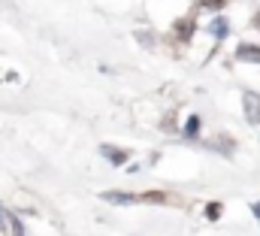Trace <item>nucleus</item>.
Listing matches in <instances>:
<instances>
[{"label":"nucleus","instance_id":"obj_13","mask_svg":"<svg viewBox=\"0 0 260 236\" xmlns=\"http://www.w3.org/2000/svg\"><path fill=\"white\" fill-rule=\"evenodd\" d=\"M6 227V215H3V206H0V230Z\"/></svg>","mask_w":260,"mask_h":236},{"label":"nucleus","instance_id":"obj_6","mask_svg":"<svg viewBox=\"0 0 260 236\" xmlns=\"http://www.w3.org/2000/svg\"><path fill=\"white\" fill-rule=\"evenodd\" d=\"M176 31H179V40H191L194 37V18H182L176 24Z\"/></svg>","mask_w":260,"mask_h":236},{"label":"nucleus","instance_id":"obj_9","mask_svg":"<svg viewBox=\"0 0 260 236\" xmlns=\"http://www.w3.org/2000/svg\"><path fill=\"white\" fill-rule=\"evenodd\" d=\"M221 212H224V206H221V203H209V206H206V218H212V221H215V218H221Z\"/></svg>","mask_w":260,"mask_h":236},{"label":"nucleus","instance_id":"obj_14","mask_svg":"<svg viewBox=\"0 0 260 236\" xmlns=\"http://www.w3.org/2000/svg\"><path fill=\"white\" fill-rule=\"evenodd\" d=\"M251 24H254V27L260 31V9H257V15H254V21H251Z\"/></svg>","mask_w":260,"mask_h":236},{"label":"nucleus","instance_id":"obj_3","mask_svg":"<svg viewBox=\"0 0 260 236\" xmlns=\"http://www.w3.org/2000/svg\"><path fill=\"white\" fill-rule=\"evenodd\" d=\"M100 152H103V158H106L109 164H115V167H121V164H127V161H130V152H127V149H115V145H100Z\"/></svg>","mask_w":260,"mask_h":236},{"label":"nucleus","instance_id":"obj_8","mask_svg":"<svg viewBox=\"0 0 260 236\" xmlns=\"http://www.w3.org/2000/svg\"><path fill=\"white\" fill-rule=\"evenodd\" d=\"M197 133H200V115H191V118H188V124H185V136H191V139H194Z\"/></svg>","mask_w":260,"mask_h":236},{"label":"nucleus","instance_id":"obj_10","mask_svg":"<svg viewBox=\"0 0 260 236\" xmlns=\"http://www.w3.org/2000/svg\"><path fill=\"white\" fill-rule=\"evenodd\" d=\"M6 221H9V227H12V236H24V224H21L15 215H9Z\"/></svg>","mask_w":260,"mask_h":236},{"label":"nucleus","instance_id":"obj_12","mask_svg":"<svg viewBox=\"0 0 260 236\" xmlns=\"http://www.w3.org/2000/svg\"><path fill=\"white\" fill-rule=\"evenodd\" d=\"M251 212H254V218L260 221V200H254V203H251Z\"/></svg>","mask_w":260,"mask_h":236},{"label":"nucleus","instance_id":"obj_11","mask_svg":"<svg viewBox=\"0 0 260 236\" xmlns=\"http://www.w3.org/2000/svg\"><path fill=\"white\" fill-rule=\"evenodd\" d=\"M224 3H227V0H200L203 9H224Z\"/></svg>","mask_w":260,"mask_h":236},{"label":"nucleus","instance_id":"obj_4","mask_svg":"<svg viewBox=\"0 0 260 236\" xmlns=\"http://www.w3.org/2000/svg\"><path fill=\"white\" fill-rule=\"evenodd\" d=\"M236 58L245 61V64H260V46H254V43H239L236 46Z\"/></svg>","mask_w":260,"mask_h":236},{"label":"nucleus","instance_id":"obj_7","mask_svg":"<svg viewBox=\"0 0 260 236\" xmlns=\"http://www.w3.org/2000/svg\"><path fill=\"white\" fill-rule=\"evenodd\" d=\"M227 31H230V27H227V21H224V18H215V21H212V34H215V40H218V43L227 37Z\"/></svg>","mask_w":260,"mask_h":236},{"label":"nucleus","instance_id":"obj_2","mask_svg":"<svg viewBox=\"0 0 260 236\" xmlns=\"http://www.w3.org/2000/svg\"><path fill=\"white\" fill-rule=\"evenodd\" d=\"M103 200L112 203V206H133V203H139V194H130V191H103Z\"/></svg>","mask_w":260,"mask_h":236},{"label":"nucleus","instance_id":"obj_5","mask_svg":"<svg viewBox=\"0 0 260 236\" xmlns=\"http://www.w3.org/2000/svg\"><path fill=\"white\" fill-rule=\"evenodd\" d=\"M173 197L170 194H164V191H145V194H139V203H170Z\"/></svg>","mask_w":260,"mask_h":236},{"label":"nucleus","instance_id":"obj_1","mask_svg":"<svg viewBox=\"0 0 260 236\" xmlns=\"http://www.w3.org/2000/svg\"><path fill=\"white\" fill-rule=\"evenodd\" d=\"M242 112L248 124H260V94L257 91H245L242 94Z\"/></svg>","mask_w":260,"mask_h":236}]
</instances>
